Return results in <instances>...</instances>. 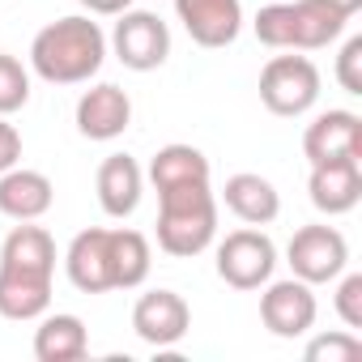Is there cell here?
<instances>
[{
  "mask_svg": "<svg viewBox=\"0 0 362 362\" xmlns=\"http://www.w3.org/2000/svg\"><path fill=\"white\" fill-rule=\"evenodd\" d=\"M107 60V35L86 13L47 22L30 43V69L47 86H81Z\"/></svg>",
  "mask_w": 362,
  "mask_h": 362,
  "instance_id": "1",
  "label": "cell"
},
{
  "mask_svg": "<svg viewBox=\"0 0 362 362\" xmlns=\"http://www.w3.org/2000/svg\"><path fill=\"white\" fill-rule=\"evenodd\" d=\"M218 239V201L209 184H184L158 192V247L192 260Z\"/></svg>",
  "mask_w": 362,
  "mask_h": 362,
  "instance_id": "2",
  "label": "cell"
},
{
  "mask_svg": "<svg viewBox=\"0 0 362 362\" xmlns=\"http://www.w3.org/2000/svg\"><path fill=\"white\" fill-rule=\"evenodd\" d=\"M345 13L324 0H277L256 13V39L277 52H320L345 35Z\"/></svg>",
  "mask_w": 362,
  "mask_h": 362,
  "instance_id": "3",
  "label": "cell"
},
{
  "mask_svg": "<svg viewBox=\"0 0 362 362\" xmlns=\"http://www.w3.org/2000/svg\"><path fill=\"white\" fill-rule=\"evenodd\" d=\"M260 103L281 119L307 115L320 103V69L307 56H294V52L273 56L260 69Z\"/></svg>",
  "mask_w": 362,
  "mask_h": 362,
  "instance_id": "4",
  "label": "cell"
},
{
  "mask_svg": "<svg viewBox=\"0 0 362 362\" xmlns=\"http://www.w3.org/2000/svg\"><path fill=\"white\" fill-rule=\"evenodd\" d=\"M286 264H290V273H294L298 281H307V286H328V281H337V277L345 273V264H349V243H345V235H341L337 226L315 222V226L294 230V239L286 243Z\"/></svg>",
  "mask_w": 362,
  "mask_h": 362,
  "instance_id": "5",
  "label": "cell"
},
{
  "mask_svg": "<svg viewBox=\"0 0 362 362\" xmlns=\"http://www.w3.org/2000/svg\"><path fill=\"white\" fill-rule=\"evenodd\" d=\"M111 52L132 73H153L170 56V26L149 9H124L111 30Z\"/></svg>",
  "mask_w": 362,
  "mask_h": 362,
  "instance_id": "6",
  "label": "cell"
},
{
  "mask_svg": "<svg viewBox=\"0 0 362 362\" xmlns=\"http://www.w3.org/2000/svg\"><path fill=\"white\" fill-rule=\"evenodd\" d=\"M273 269H277V247L256 226L230 230L218 243V277L230 290H260L264 281H273Z\"/></svg>",
  "mask_w": 362,
  "mask_h": 362,
  "instance_id": "7",
  "label": "cell"
},
{
  "mask_svg": "<svg viewBox=\"0 0 362 362\" xmlns=\"http://www.w3.org/2000/svg\"><path fill=\"white\" fill-rule=\"evenodd\" d=\"M320 315V303L311 294L307 281L290 277V281H264V294H260V324L281 337V341H294V337H307L311 324Z\"/></svg>",
  "mask_w": 362,
  "mask_h": 362,
  "instance_id": "8",
  "label": "cell"
},
{
  "mask_svg": "<svg viewBox=\"0 0 362 362\" xmlns=\"http://www.w3.org/2000/svg\"><path fill=\"white\" fill-rule=\"evenodd\" d=\"M192 328V307L184 303V294H175V290H149L136 298L132 307V332L153 345V349H170L188 337Z\"/></svg>",
  "mask_w": 362,
  "mask_h": 362,
  "instance_id": "9",
  "label": "cell"
},
{
  "mask_svg": "<svg viewBox=\"0 0 362 362\" xmlns=\"http://www.w3.org/2000/svg\"><path fill=\"white\" fill-rule=\"evenodd\" d=\"M175 13L184 22L197 47H230L243 30V0H175Z\"/></svg>",
  "mask_w": 362,
  "mask_h": 362,
  "instance_id": "10",
  "label": "cell"
},
{
  "mask_svg": "<svg viewBox=\"0 0 362 362\" xmlns=\"http://www.w3.org/2000/svg\"><path fill=\"white\" fill-rule=\"evenodd\" d=\"M303 153L307 162H337V158H358L362 162V115L345 111V107H332V111H320L307 132H303Z\"/></svg>",
  "mask_w": 362,
  "mask_h": 362,
  "instance_id": "11",
  "label": "cell"
},
{
  "mask_svg": "<svg viewBox=\"0 0 362 362\" xmlns=\"http://www.w3.org/2000/svg\"><path fill=\"white\" fill-rule=\"evenodd\" d=\"M128 124H132V98L119 86L98 81L77 98V132L86 141H115L128 132Z\"/></svg>",
  "mask_w": 362,
  "mask_h": 362,
  "instance_id": "12",
  "label": "cell"
},
{
  "mask_svg": "<svg viewBox=\"0 0 362 362\" xmlns=\"http://www.w3.org/2000/svg\"><path fill=\"white\" fill-rule=\"evenodd\" d=\"M311 205L328 218H341L349 209H358L362 201V162L358 158H337V162H315L311 179H307Z\"/></svg>",
  "mask_w": 362,
  "mask_h": 362,
  "instance_id": "13",
  "label": "cell"
},
{
  "mask_svg": "<svg viewBox=\"0 0 362 362\" xmlns=\"http://www.w3.org/2000/svg\"><path fill=\"white\" fill-rule=\"evenodd\" d=\"M64 273L81 294L115 290L111 286V230H103V226L81 230L64 252Z\"/></svg>",
  "mask_w": 362,
  "mask_h": 362,
  "instance_id": "14",
  "label": "cell"
},
{
  "mask_svg": "<svg viewBox=\"0 0 362 362\" xmlns=\"http://www.w3.org/2000/svg\"><path fill=\"white\" fill-rule=\"evenodd\" d=\"M94 192L107 218H132L145 192V170L136 166L132 153H111L103 158L98 175H94Z\"/></svg>",
  "mask_w": 362,
  "mask_h": 362,
  "instance_id": "15",
  "label": "cell"
},
{
  "mask_svg": "<svg viewBox=\"0 0 362 362\" xmlns=\"http://www.w3.org/2000/svg\"><path fill=\"white\" fill-rule=\"evenodd\" d=\"M56 201V188L43 170H26L13 166L0 175V214L13 218V222H39Z\"/></svg>",
  "mask_w": 362,
  "mask_h": 362,
  "instance_id": "16",
  "label": "cell"
},
{
  "mask_svg": "<svg viewBox=\"0 0 362 362\" xmlns=\"http://www.w3.org/2000/svg\"><path fill=\"white\" fill-rule=\"evenodd\" d=\"M0 269L30 273V277H56V239L43 226H13L0 243Z\"/></svg>",
  "mask_w": 362,
  "mask_h": 362,
  "instance_id": "17",
  "label": "cell"
},
{
  "mask_svg": "<svg viewBox=\"0 0 362 362\" xmlns=\"http://www.w3.org/2000/svg\"><path fill=\"white\" fill-rule=\"evenodd\" d=\"M222 201H226V209H230L239 222H247V226H269V222L281 214L277 188L269 184L264 175H252V170H239V175L226 179Z\"/></svg>",
  "mask_w": 362,
  "mask_h": 362,
  "instance_id": "18",
  "label": "cell"
},
{
  "mask_svg": "<svg viewBox=\"0 0 362 362\" xmlns=\"http://www.w3.org/2000/svg\"><path fill=\"white\" fill-rule=\"evenodd\" d=\"M90 354V337H86V324L81 315L73 311H56V315H39V328H35V358L39 362H77Z\"/></svg>",
  "mask_w": 362,
  "mask_h": 362,
  "instance_id": "19",
  "label": "cell"
},
{
  "mask_svg": "<svg viewBox=\"0 0 362 362\" xmlns=\"http://www.w3.org/2000/svg\"><path fill=\"white\" fill-rule=\"evenodd\" d=\"M149 184L158 192L184 188V184H209V158L197 145H184V141L162 145L153 153V162H149Z\"/></svg>",
  "mask_w": 362,
  "mask_h": 362,
  "instance_id": "20",
  "label": "cell"
},
{
  "mask_svg": "<svg viewBox=\"0 0 362 362\" xmlns=\"http://www.w3.org/2000/svg\"><path fill=\"white\" fill-rule=\"evenodd\" d=\"M52 307V277H30V273H9L0 269V315L5 320H39Z\"/></svg>",
  "mask_w": 362,
  "mask_h": 362,
  "instance_id": "21",
  "label": "cell"
},
{
  "mask_svg": "<svg viewBox=\"0 0 362 362\" xmlns=\"http://www.w3.org/2000/svg\"><path fill=\"white\" fill-rule=\"evenodd\" d=\"M153 252L141 230H111V286L115 290H136L149 277Z\"/></svg>",
  "mask_w": 362,
  "mask_h": 362,
  "instance_id": "22",
  "label": "cell"
},
{
  "mask_svg": "<svg viewBox=\"0 0 362 362\" xmlns=\"http://www.w3.org/2000/svg\"><path fill=\"white\" fill-rule=\"evenodd\" d=\"M30 103V73L18 56L0 52V115H13Z\"/></svg>",
  "mask_w": 362,
  "mask_h": 362,
  "instance_id": "23",
  "label": "cell"
},
{
  "mask_svg": "<svg viewBox=\"0 0 362 362\" xmlns=\"http://www.w3.org/2000/svg\"><path fill=\"white\" fill-rule=\"evenodd\" d=\"M358 354H362V341L354 337V328H345V332H320L303 349L307 362H354Z\"/></svg>",
  "mask_w": 362,
  "mask_h": 362,
  "instance_id": "24",
  "label": "cell"
},
{
  "mask_svg": "<svg viewBox=\"0 0 362 362\" xmlns=\"http://www.w3.org/2000/svg\"><path fill=\"white\" fill-rule=\"evenodd\" d=\"M332 303H337V315L345 328H362V273H341Z\"/></svg>",
  "mask_w": 362,
  "mask_h": 362,
  "instance_id": "25",
  "label": "cell"
},
{
  "mask_svg": "<svg viewBox=\"0 0 362 362\" xmlns=\"http://www.w3.org/2000/svg\"><path fill=\"white\" fill-rule=\"evenodd\" d=\"M337 81L345 94H362V35L345 39V47L337 56Z\"/></svg>",
  "mask_w": 362,
  "mask_h": 362,
  "instance_id": "26",
  "label": "cell"
},
{
  "mask_svg": "<svg viewBox=\"0 0 362 362\" xmlns=\"http://www.w3.org/2000/svg\"><path fill=\"white\" fill-rule=\"evenodd\" d=\"M18 162H22V132H18L5 115H0V175L13 170Z\"/></svg>",
  "mask_w": 362,
  "mask_h": 362,
  "instance_id": "27",
  "label": "cell"
},
{
  "mask_svg": "<svg viewBox=\"0 0 362 362\" xmlns=\"http://www.w3.org/2000/svg\"><path fill=\"white\" fill-rule=\"evenodd\" d=\"M86 13H98V18H119L124 9H132V0H77Z\"/></svg>",
  "mask_w": 362,
  "mask_h": 362,
  "instance_id": "28",
  "label": "cell"
},
{
  "mask_svg": "<svg viewBox=\"0 0 362 362\" xmlns=\"http://www.w3.org/2000/svg\"><path fill=\"white\" fill-rule=\"evenodd\" d=\"M324 5H332L337 13H345V18H354V13L362 9V0H324Z\"/></svg>",
  "mask_w": 362,
  "mask_h": 362,
  "instance_id": "29",
  "label": "cell"
}]
</instances>
